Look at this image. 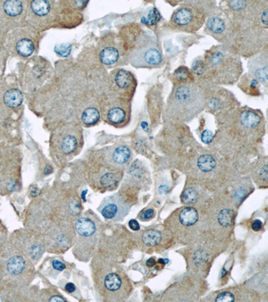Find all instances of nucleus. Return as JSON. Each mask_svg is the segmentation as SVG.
<instances>
[{
    "label": "nucleus",
    "instance_id": "1",
    "mask_svg": "<svg viewBox=\"0 0 268 302\" xmlns=\"http://www.w3.org/2000/svg\"><path fill=\"white\" fill-rule=\"evenodd\" d=\"M196 82L234 85L243 72L240 56L223 45H213L192 63L190 68Z\"/></svg>",
    "mask_w": 268,
    "mask_h": 302
},
{
    "label": "nucleus",
    "instance_id": "2",
    "mask_svg": "<svg viewBox=\"0 0 268 302\" xmlns=\"http://www.w3.org/2000/svg\"><path fill=\"white\" fill-rule=\"evenodd\" d=\"M129 64L137 69H158L165 63L161 44L158 38L136 22L119 28Z\"/></svg>",
    "mask_w": 268,
    "mask_h": 302
},
{
    "label": "nucleus",
    "instance_id": "3",
    "mask_svg": "<svg viewBox=\"0 0 268 302\" xmlns=\"http://www.w3.org/2000/svg\"><path fill=\"white\" fill-rule=\"evenodd\" d=\"M205 109L203 89L197 82L174 86L163 115L167 124H183L197 118Z\"/></svg>",
    "mask_w": 268,
    "mask_h": 302
},
{
    "label": "nucleus",
    "instance_id": "4",
    "mask_svg": "<svg viewBox=\"0 0 268 302\" xmlns=\"http://www.w3.org/2000/svg\"><path fill=\"white\" fill-rule=\"evenodd\" d=\"M218 120L227 133L239 141H259L265 134V118L257 109L237 107Z\"/></svg>",
    "mask_w": 268,
    "mask_h": 302
},
{
    "label": "nucleus",
    "instance_id": "5",
    "mask_svg": "<svg viewBox=\"0 0 268 302\" xmlns=\"http://www.w3.org/2000/svg\"><path fill=\"white\" fill-rule=\"evenodd\" d=\"M219 8L236 26H256L268 28V1H223Z\"/></svg>",
    "mask_w": 268,
    "mask_h": 302
},
{
    "label": "nucleus",
    "instance_id": "6",
    "mask_svg": "<svg viewBox=\"0 0 268 302\" xmlns=\"http://www.w3.org/2000/svg\"><path fill=\"white\" fill-rule=\"evenodd\" d=\"M207 17L202 1H186L174 10L168 26L178 33L193 34L204 25Z\"/></svg>",
    "mask_w": 268,
    "mask_h": 302
},
{
    "label": "nucleus",
    "instance_id": "7",
    "mask_svg": "<svg viewBox=\"0 0 268 302\" xmlns=\"http://www.w3.org/2000/svg\"><path fill=\"white\" fill-rule=\"evenodd\" d=\"M61 13L60 1H28L26 23L42 33L59 27Z\"/></svg>",
    "mask_w": 268,
    "mask_h": 302
},
{
    "label": "nucleus",
    "instance_id": "8",
    "mask_svg": "<svg viewBox=\"0 0 268 302\" xmlns=\"http://www.w3.org/2000/svg\"><path fill=\"white\" fill-rule=\"evenodd\" d=\"M40 32L24 23L14 28L8 34L6 47L14 55L21 59H30L34 56L39 49L41 35Z\"/></svg>",
    "mask_w": 268,
    "mask_h": 302
},
{
    "label": "nucleus",
    "instance_id": "9",
    "mask_svg": "<svg viewBox=\"0 0 268 302\" xmlns=\"http://www.w3.org/2000/svg\"><path fill=\"white\" fill-rule=\"evenodd\" d=\"M95 54L100 64L116 69L129 64L123 42L119 33L109 32L99 39Z\"/></svg>",
    "mask_w": 268,
    "mask_h": 302
},
{
    "label": "nucleus",
    "instance_id": "10",
    "mask_svg": "<svg viewBox=\"0 0 268 302\" xmlns=\"http://www.w3.org/2000/svg\"><path fill=\"white\" fill-rule=\"evenodd\" d=\"M197 83L203 89L207 112L220 117L239 107L235 97L225 88L211 83Z\"/></svg>",
    "mask_w": 268,
    "mask_h": 302
},
{
    "label": "nucleus",
    "instance_id": "11",
    "mask_svg": "<svg viewBox=\"0 0 268 302\" xmlns=\"http://www.w3.org/2000/svg\"><path fill=\"white\" fill-rule=\"evenodd\" d=\"M219 8V7H218ZM204 33L213 37L220 45L231 49L234 41V28L232 23L221 9L207 18Z\"/></svg>",
    "mask_w": 268,
    "mask_h": 302
},
{
    "label": "nucleus",
    "instance_id": "12",
    "mask_svg": "<svg viewBox=\"0 0 268 302\" xmlns=\"http://www.w3.org/2000/svg\"><path fill=\"white\" fill-rule=\"evenodd\" d=\"M105 120L110 124L117 127L125 126L130 118L129 100L120 97L111 101L105 108Z\"/></svg>",
    "mask_w": 268,
    "mask_h": 302
},
{
    "label": "nucleus",
    "instance_id": "13",
    "mask_svg": "<svg viewBox=\"0 0 268 302\" xmlns=\"http://www.w3.org/2000/svg\"><path fill=\"white\" fill-rule=\"evenodd\" d=\"M28 1H4L0 2L3 19L12 30L26 22Z\"/></svg>",
    "mask_w": 268,
    "mask_h": 302
},
{
    "label": "nucleus",
    "instance_id": "14",
    "mask_svg": "<svg viewBox=\"0 0 268 302\" xmlns=\"http://www.w3.org/2000/svg\"><path fill=\"white\" fill-rule=\"evenodd\" d=\"M248 74L260 83L265 89L268 84V46L260 52L249 58Z\"/></svg>",
    "mask_w": 268,
    "mask_h": 302
},
{
    "label": "nucleus",
    "instance_id": "15",
    "mask_svg": "<svg viewBox=\"0 0 268 302\" xmlns=\"http://www.w3.org/2000/svg\"><path fill=\"white\" fill-rule=\"evenodd\" d=\"M115 85L121 98H132L137 86L135 75L130 71L122 68H116L110 73Z\"/></svg>",
    "mask_w": 268,
    "mask_h": 302
},
{
    "label": "nucleus",
    "instance_id": "16",
    "mask_svg": "<svg viewBox=\"0 0 268 302\" xmlns=\"http://www.w3.org/2000/svg\"><path fill=\"white\" fill-rule=\"evenodd\" d=\"M99 210L104 218L118 221L128 214L130 208L120 196L116 194L104 199Z\"/></svg>",
    "mask_w": 268,
    "mask_h": 302
},
{
    "label": "nucleus",
    "instance_id": "17",
    "mask_svg": "<svg viewBox=\"0 0 268 302\" xmlns=\"http://www.w3.org/2000/svg\"><path fill=\"white\" fill-rule=\"evenodd\" d=\"M238 87L246 94L251 96H260L261 95V85L248 73L244 74L239 79Z\"/></svg>",
    "mask_w": 268,
    "mask_h": 302
},
{
    "label": "nucleus",
    "instance_id": "18",
    "mask_svg": "<svg viewBox=\"0 0 268 302\" xmlns=\"http://www.w3.org/2000/svg\"><path fill=\"white\" fill-rule=\"evenodd\" d=\"M174 86L178 85L196 82L191 70L186 66H181L176 69L172 75Z\"/></svg>",
    "mask_w": 268,
    "mask_h": 302
},
{
    "label": "nucleus",
    "instance_id": "19",
    "mask_svg": "<svg viewBox=\"0 0 268 302\" xmlns=\"http://www.w3.org/2000/svg\"><path fill=\"white\" fill-rule=\"evenodd\" d=\"M24 96L22 91L17 88L7 90L3 94V103L9 108H17L22 104Z\"/></svg>",
    "mask_w": 268,
    "mask_h": 302
},
{
    "label": "nucleus",
    "instance_id": "20",
    "mask_svg": "<svg viewBox=\"0 0 268 302\" xmlns=\"http://www.w3.org/2000/svg\"><path fill=\"white\" fill-rule=\"evenodd\" d=\"M199 220V213L195 208L191 207L184 208L181 210L179 214V220L185 227L193 226Z\"/></svg>",
    "mask_w": 268,
    "mask_h": 302
},
{
    "label": "nucleus",
    "instance_id": "21",
    "mask_svg": "<svg viewBox=\"0 0 268 302\" xmlns=\"http://www.w3.org/2000/svg\"><path fill=\"white\" fill-rule=\"evenodd\" d=\"M75 229L81 236H89L94 234L96 227L92 220L87 218H81L76 222Z\"/></svg>",
    "mask_w": 268,
    "mask_h": 302
},
{
    "label": "nucleus",
    "instance_id": "22",
    "mask_svg": "<svg viewBox=\"0 0 268 302\" xmlns=\"http://www.w3.org/2000/svg\"><path fill=\"white\" fill-rule=\"evenodd\" d=\"M130 157H131V151L126 145L116 146L113 151V160L119 165L126 163L130 160Z\"/></svg>",
    "mask_w": 268,
    "mask_h": 302
},
{
    "label": "nucleus",
    "instance_id": "23",
    "mask_svg": "<svg viewBox=\"0 0 268 302\" xmlns=\"http://www.w3.org/2000/svg\"><path fill=\"white\" fill-rule=\"evenodd\" d=\"M100 112L95 107H87L81 115V121L86 126H93L96 124L100 119Z\"/></svg>",
    "mask_w": 268,
    "mask_h": 302
},
{
    "label": "nucleus",
    "instance_id": "24",
    "mask_svg": "<svg viewBox=\"0 0 268 302\" xmlns=\"http://www.w3.org/2000/svg\"><path fill=\"white\" fill-rule=\"evenodd\" d=\"M78 139L73 134H67L62 139L61 151L65 154H70L75 151L78 146Z\"/></svg>",
    "mask_w": 268,
    "mask_h": 302
},
{
    "label": "nucleus",
    "instance_id": "25",
    "mask_svg": "<svg viewBox=\"0 0 268 302\" xmlns=\"http://www.w3.org/2000/svg\"><path fill=\"white\" fill-rule=\"evenodd\" d=\"M8 271L12 275H19L25 268V261L20 256L11 258L7 264Z\"/></svg>",
    "mask_w": 268,
    "mask_h": 302
},
{
    "label": "nucleus",
    "instance_id": "26",
    "mask_svg": "<svg viewBox=\"0 0 268 302\" xmlns=\"http://www.w3.org/2000/svg\"><path fill=\"white\" fill-rule=\"evenodd\" d=\"M197 165L200 170L207 173L213 171L216 167V160L214 157L209 155H201L199 157Z\"/></svg>",
    "mask_w": 268,
    "mask_h": 302
},
{
    "label": "nucleus",
    "instance_id": "27",
    "mask_svg": "<svg viewBox=\"0 0 268 302\" xmlns=\"http://www.w3.org/2000/svg\"><path fill=\"white\" fill-rule=\"evenodd\" d=\"M161 234L155 230H149L142 235V241L148 246H155L161 241Z\"/></svg>",
    "mask_w": 268,
    "mask_h": 302
},
{
    "label": "nucleus",
    "instance_id": "28",
    "mask_svg": "<svg viewBox=\"0 0 268 302\" xmlns=\"http://www.w3.org/2000/svg\"><path fill=\"white\" fill-rule=\"evenodd\" d=\"M105 287L109 291H117L121 286V280L119 275L116 273L107 275L104 282Z\"/></svg>",
    "mask_w": 268,
    "mask_h": 302
},
{
    "label": "nucleus",
    "instance_id": "29",
    "mask_svg": "<svg viewBox=\"0 0 268 302\" xmlns=\"http://www.w3.org/2000/svg\"><path fill=\"white\" fill-rule=\"evenodd\" d=\"M234 220V213L232 210L225 209L221 210L218 215V221L222 227H229L232 226Z\"/></svg>",
    "mask_w": 268,
    "mask_h": 302
},
{
    "label": "nucleus",
    "instance_id": "30",
    "mask_svg": "<svg viewBox=\"0 0 268 302\" xmlns=\"http://www.w3.org/2000/svg\"><path fill=\"white\" fill-rule=\"evenodd\" d=\"M100 182L103 188H112L118 183V179L116 174L107 173L100 178Z\"/></svg>",
    "mask_w": 268,
    "mask_h": 302
},
{
    "label": "nucleus",
    "instance_id": "31",
    "mask_svg": "<svg viewBox=\"0 0 268 302\" xmlns=\"http://www.w3.org/2000/svg\"><path fill=\"white\" fill-rule=\"evenodd\" d=\"M198 194L193 188H188L185 190L183 195V203L186 204H193L197 201Z\"/></svg>",
    "mask_w": 268,
    "mask_h": 302
},
{
    "label": "nucleus",
    "instance_id": "32",
    "mask_svg": "<svg viewBox=\"0 0 268 302\" xmlns=\"http://www.w3.org/2000/svg\"><path fill=\"white\" fill-rule=\"evenodd\" d=\"M71 45L70 44H60V45L56 46L54 50H55L56 54L65 57V56L69 55L70 51H71Z\"/></svg>",
    "mask_w": 268,
    "mask_h": 302
},
{
    "label": "nucleus",
    "instance_id": "33",
    "mask_svg": "<svg viewBox=\"0 0 268 302\" xmlns=\"http://www.w3.org/2000/svg\"><path fill=\"white\" fill-rule=\"evenodd\" d=\"M234 301V295L231 294L228 291H224V292L218 294L215 299V302H232Z\"/></svg>",
    "mask_w": 268,
    "mask_h": 302
},
{
    "label": "nucleus",
    "instance_id": "34",
    "mask_svg": "<svg viewBox=\"0 0 268 302\" xmlns=\"http://www.w3.org/2000/svg\"><path fill=\"white\" fill-rule=\"evenodd\" d=\"M155 213L153 209H148L140 213L139 218L142 221H149L154 217Z\"/></svg>",
    "mask_w": 268,
    "mask_h": 302
},
{
    "label": "nucleus",
    "instance_id": "35",
    "mask_svg": "<svg viewBox=\"0 0 268 302\" xmlns=\"http://www.w3.org/2000/svg\"><path fill=\"white\" fill-rule=\"evenodd\" d=\"M213 137V132L210 131V130H205L202 132V135H201V140L205 144H208V143L211 142L212 141Z\"/></svg>",
    "mask_w": 268,
    "mask_h": 302
},
{
    "label": "nucleus",
    "instance_id": "36",
    "mask_svg": "<svg viewBox=\"0 0 268 302\" xmlns=\"http://www.w3.org/2000/svg\"><path fill=\"white\" fill-rule=\"evenodd\" d=\"M259 176L261 179L264 180V181H267L268 180V165L266 164L265 165L263 166L261 168L260 173H259Z\"/></svg>",
    "mask_w": 268,
    "mask_h": 302
},
{
    "label": "nucleus",
    "instance_id": "37",
    "mask_svg": "<svg viewBox=\"0 0 268 302\" xmlns=\"http://www.w3.org/2000/svg\"><path fill=\"white\" fill-rule=\"evenodd\" d=\"M52 265L54 268H55L56 270H58V271H63V270L66 268V266H65L64 263L58 260H54L52 261Z\"/></svg>",
    "mask_w": 268,
    "mask_h": 302
},
{
    "label": "nucleus",
    "instance_id": "38",
    "mask_svg": "<svg viewBox=\"0 0 268 302\" xmlns=\"http://www.w3.org/2000/svg\"><path fill=\"white\" fill-rule=\"evenodd\" d=\"M263 223L260 220H255L252 223L251 228L254 231H260L262 229Z\"/></svg>",
    "mask_w": 268,
    "mask_h": 302
},
{
    "label": "nucleus",
    "instance_id": "39",
    "mask_svg": "<svg viewBox=\"0 0 268 302\" xmlns=\"http://www.w3.org/2000/svg\"><path fill=\"white\" fill-rule=\"evenodd\" d=\"M129 227L134 231H139L140 229V224L135 220H131L129 222Z\"/></svg>",
    "mask_w": 268,
    "mask_h": 302
},
{
    "label": "nucleus",
    "instance_id": "40",
    "mask_svg": "<svg viewBox=\"0 0 268 302\" xmlns=\"http://www.w3.org/2000/svg\"><path fill=\"white\" fill-rule=\"evenodd\" d=\"M65 289H66V291H68V293H73V291H75V285H74L73 284H72V283H68V284H67L66 286H65Z\"/></svg>",
    "mask_w": 268,
    "mask_h": 302
},
{
    "label": "nucleus",
    "instance_id": "41",
    "mask_svg": "<svg viewBox=\"0 0 268 302\" xmlns=\"http://www.w3.org/2000/svg\"><path fill=\"white\" fill-rule=\"evenodd\" d=\"M156 260H155L154 258H151V259H148L147 262H146V265H147L148 266L151 267V266H154L156 265Z\"/></svg>",
    "mask_w": 268,
    "mask_h": 302
},
{
    "label": "nucleus",
    "instance_id": "42",
    "mask_svg": "<svg viewBox=\"0 0 268 302\" xmlns=\"http://www.w3.org/2000/svg\"><path fill=\"white\" fill-rule=\"evenodd\" d=\"M49 301L50 302H65V300L64 299H63V298H61V297L60 296H54L52 297V298H51L50 300H49Z\"/></svg>",
    "mask_w": 268,
    "mask_h": 302
}]
</instances>
